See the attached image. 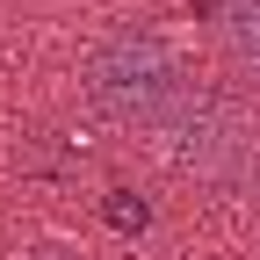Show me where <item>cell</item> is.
<instances>
[{
  "label": "cell",
  "mask_w": 260,
  "mask_h": 260,
  "mask_svg": "<svg viewBox=\"0 0 260 260\" xmlns=\"http://www.w3.org/2000/svg\"><path fill=\"white\" fill-rule=\"evenodd\" d=\"M87 94L102 102L116 123H145V130H174L188 116V80H181V58L159 44V37H102L87 58Z\"/></svg>",
  "instance_id": "1"
},
{
  "label": "cell",
  "mask_w": 260,
  "mask_h": 260,
  "mask_svg": "<svg viewBox=\"0 0 260 260\" xmlns=\"http://www.w3.org/2000/svg\"><path fill=\"white\" fill-rule=\"evenodd\" d=\"M181 130V159L188 167H203V174H232V167H246V159H260V130L232 109V102H203V94H195L188 102V116L174 123Z\"/></svg>",
  "instance_id": "2"
},
{
  "label": "cell",
  "mask_w": 260,
  "mask_h": 260,
  "mask_svg": "<svg viewBox=\"0 0 260 260\" xmlns=\"http://www.w3.org/2000/svg\"><path fill=\"white\" fill-rule=\"evenodd\" d=\"M224 44L246 73H260V0H224Z\"/></svg>",
  "instance_id": "3"
},
{
  "label": "cell",
  "mask_w": 260,
  "mask_h": 260,
  "mask_svg": "<svg viewBox=\"0 0 260 260\" xmlns=\"http://www.w3.org/2000/svg\"><path fill=\"white\" fill-rule=\"evenodd\" d=\"M102 217L116 224L123 239H138L145 224H152V203H145V195H130V188H109V195H102Z\"/></svg>",
  "instance_id": "4"
},
{
  "label": "cell",
  "mask_w": 260,
  "mask_h": 260,
  "mask_svg": "<svg viewBox=\"0 0 260 260\" xmlns=\"http://www.w3.org/2000/svg\"><path fill=\"white\" fill-rule=\"evenodd\" d=\"M44 260H58V253H44Z\"/></svg>",
  "instance_id": "5"
}]
</instances>
